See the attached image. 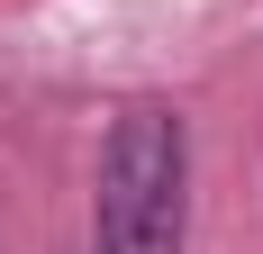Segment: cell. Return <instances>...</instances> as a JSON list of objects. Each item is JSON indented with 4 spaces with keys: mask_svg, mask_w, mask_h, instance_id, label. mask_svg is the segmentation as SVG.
Instances as JSON below:
<instances>
[{
    "mask_svg": "<svg viewBox=\"0 0 263 254\" xmlns=\"http://www.w3.org/2000/svg\"><path fill=\"white\" fill-rule=\"evenodd\" d=\"M191 146L173 109H127L100 154V245L109 254H182Z\"/></svg>",
    "mask_w": 263,
    "mask_h": 254,
    "instance_id": "obj_1",
    "label": "cell"
}]
</instances>
